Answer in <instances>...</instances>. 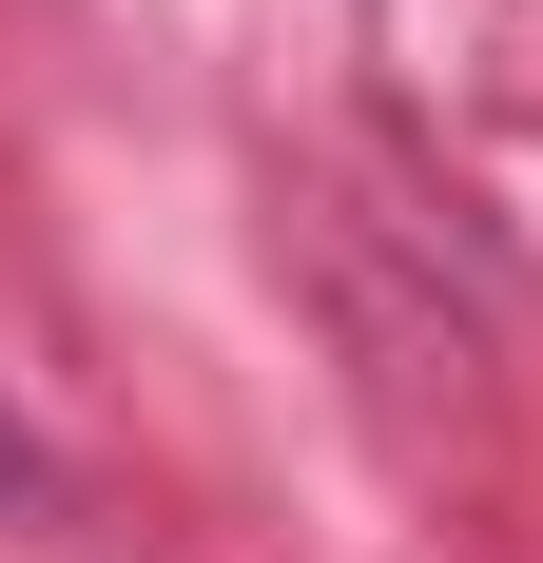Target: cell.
<instances>
[{"label": "cell", "instance_id": "1", "mask_svg": "<svg viewBox=\"0 0 543 563\" xmlns=\"http://www.w3.org/2000/svg\"><path fill=\"white\" fill-rule=\"evenodd\" d=\"M0 506H20V525L58 506V466H40V428H20V408H0Z\"/></svg>", "mask_w": 543, "mask_h": 563}]
</instances>
